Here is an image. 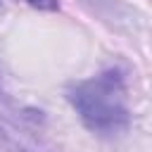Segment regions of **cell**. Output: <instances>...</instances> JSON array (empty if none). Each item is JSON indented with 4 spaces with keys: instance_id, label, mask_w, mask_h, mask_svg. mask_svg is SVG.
I'll list each match as a JSON object with an SVG mask.
<instances>
[{
    "instance_id": "6da1fadb",
    "label": "cell",
    "mask_w": 152,
    "mask_h": 152,
    "mask_svg": "<svg viewBox=\"0 0 152 152\" xmlns=\"http://www.w3.org/2000/svg\"><path fill=\"white\" fill-rule=\"evenodd\" d=\"M81 124L97 138H116L131 128L126 71L119 66L102 69L90 78H81L64 90Z\"/></svg>"
},
{
    "instance_id": "7a4b0ae2",
    "label": "cell",
    "mask_w": 152,
    "mask_h": 152,
    "mask_svg": "<svg viewBox=\"0 0 152 152\" xmlns=\"http://www.w3.org/2000/svg\"><path fill=\"white\" fill-rule=\"evenodd\" d=\"M83 5H88L93 12H97L100 17H109V12H116V2L114 0H81Z\"/></svg>"
},
{
    "instance_id": "3957f363",
    "label": "cell",
    "mask_w": 152,
    "mask_h": 152,
    "mask_svg": "<svg viewBox=\"0 0 152 152\" xmlns=\"http://www.w3.org/2000/svg\"><path fill=\"white\" fill-rule=\"evenodd\" d=\"M26 5L36 7V10H43V12H57L59 10V2L57 0H24Z\"/></svg>"
},
{
    "instance_id": "277c9868",
    "label": "cell",
    "mask_w": 152,
    "mask_h": 152,
    "mask_svg": "<svg viewBox=\"0 0 152 152\" xmlns=\"http://www.w3.org/2000/svg\"><path fill=\"white\" fill-rule=\"evenodd\" d=\"M0 5H2V0H0Z\"/></svg>"
},
{
    "instance_id": "5b68a950",
    "label": "cell",
    "mask_w": 152,
    "mask_h": 152,
    "mask_svg": "<svg viewBox=\"0 0 152 152\" xmlns=\"http://www.w3.org/2000/svg\"><path fill=\"white\" fill-rule=\"evenodd\" d=\"M0 76H2V74H0Z\"/></svg>"
}]
</instances>
